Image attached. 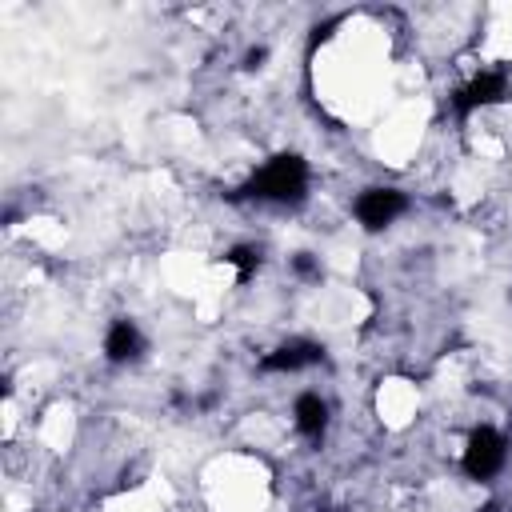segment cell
Masks as SVG:
<instances>
[{"mask_svg": "<svg viewBox=\"0 0 512 512\" xmlns=\"http://www.w3.org/2000/svg\"><path fill=\"white\" fill-rule=\"evenodd\" d=\"M404 208H408L404 192H396V188H368L356 200V220L376 232V228H388Z\"/></svg>", "mask_w": 512, "mask_h": 512, "instance_id": "3", "label": "cell"}, {"mask_svg": "<svg viewBox=\"0 0 512 512\" xmlns=\"http://www.w3.org/2000/svg\"><path fill=\"white\" fill-rule=\"evenodd\" d=\"M144 336H140V328L132 324V320H116L112 328H108V336H104V356L112 360V364H128V360H140L144 356Z\"/></svg>", "mask_w": 512, "mask_h": 512, "instance_id": "6", "label": "cell"}, {"mask_svg": "<svg viewBox=\"0 0 512 512\" xmlns=\"http://www.w3.org/2000/svg\"><path fill=\"white\" fill-rule=\"evenodd\" d=\"M224 260H228V264L240 272V280H248V276L260 268V248H252V244H236V248H232Z\"/></svg>", "mask_w": 512, "mask_h": 512, "instance_id": "8", "label": "cell"}, {"mask_svg": "<svg viewBox=\"0 0 512 512\" xmlns=\"http://www.w3.org/2000/svg\"><path fill=\"white\" fill-rule=\"evenodd\" d=\"M320 360H324V348H320V344H312V340H288V344L272 348V352L260 360V368H264V372H300V368L320 364Z\"/></svg>", "mask_w": 512, "mask_h": 512, "instance_id": "5", "label": "cell"}, {"mask_svg": "<svg viewBox=\"0 0 512 512\" xmlns=\"http://www.w3.org/2000/svg\"><path fill=\"white\" fill-rule=\"evenodd\" d=\"M292 416H296L300 436H308V440H320V436H324V428H328V404H324L316 392H304V396L296 400Z\"/></svg>", "mask_w": 512, "mask_h": 512, "instance_id": "7", "label": "cell"}, {"mask_svg": "<svg viewBox=\"0 0 512 512\" xmlns=\"http://www.w3.org/2000/svg\"><path fill=\"white\" fill-rule=\"evenodd\" d=\"M504 96H508L504 72H480V76H472V80L456 92V112L468 116V112L488 108V104H496V100H504Z\"/></svg>", "mask_w": 512, "mask_h": 512, "instance_id": "4", "label": "cell"}, {"mask_svg": "<svg viewBox=\"0 0 512 512\" xmlns=\"http://www.w3.org/2000/svg\"><path fill=\"white\" fill-rule=\"evenodd\" d=\"M308 188V164L296 156V152H280L272 156L252 180H248V196L256 200H276V204H288V200H300Z\"/></svg>", "mask_w": 512, "mask_h": 512, "instance_id": "1", "label": "cell"}, {"mask_svg": "<svg viewBox=\"0 0 512 512\" xmlns=\"http://www.w3.org/2000/svg\"><path fill=\"white\" fill-rule=\"evenodd\" d=\"M508 460V440L496 432V428H476L464 444V472L472 480H488L504 468Z\"/></svg>", "mask_w": 512, "mask_h": 512, "instance_id": "2", "label": "cell"}, {"mask_svg": "<svg viewBox=\"0 0 512 512\" xmlns=\"http://www.w3.org/2000/svg\"><path fill=\"white\" fill-rule=\"evenodd\" d=\"M264 56H268L264 48H252V52L244 56V68H260V64H264Z\"/></svg>", "mask_w": 512, "mask_h": 512, "instance_id": "10", "label": "cell"}, {"mask_svg": "<svg viewBox=\"0 0 512 512\" xmlns=\"http://www.w3.org/2000/svg\"><path fill=\"white\" fill-rule=\"evenodd\" d=\"M292 264H296V272H300L304 280H320V268L312 264V256H308V252H300V256H296Z\"/></svg>", "mask_w": 512, "mask_h": 512, "instance_id": "9", "label": "cell"}]
</instances>
